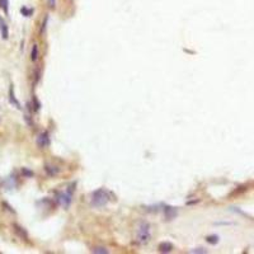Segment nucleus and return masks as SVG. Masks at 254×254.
Instances as JSON below:
<instances>
[{
	"label": "nucleus",
	"mask_w": 254,
	"mask_h": 254,
	"mask_svg": "<svg viewBox=\"0 0 254 254\" xmlns=\"http://www.w3.org/2000/svg\"><path fill=\"white\" fill-rule=\"evenodd\" d=\"M60 202H61V205L65 207V208H67L70 205H71V201H73V188L71 187H69V189H66L64 193H61L60 194Z\"/></svg>",
	"instance_id": "obj_3"
},
{
	"label": "nucleus",
	"mask_w": 254,
	"mask_h": 254,
	"mask_svg": "<svg viewBox=\"0 0 254 254\" xmlns=\"http://www.w3.org/2000/svg\"><path fill=\"white\" fill-rule=\"evenodd\" d=\"M0 6L3 8L5 14L9 13V2H8V0H0Z\"/></svg>",
	"instance_id": "obj_11"
},
{
	"label": "nucleus",
	"mask_w": 254,
	"mask_h": 254,
	"mask_svg": "<svg viewBox=\"0 0 254 254\" xmlns=\"http://www.w3.org/2000/svg\"><path fill=\"white\" fill-rule=\"evenodd\" d=\"M48 6L51 8V9H55V6H56V0H48Z\"/></svg>",
	"instance_id": "obj_18"
},
{
	"label": "nucleus",
	"mask_w": 254,
	"mask_h": 254,
	"mask_svg": "<svg viewBox=\"0 0 254 254\" xmlns=\"http://www.w3.org/2000/svg\"><path fill=\"white\" fill-rule=\"evenodd\" d=\"M191 253H207V250L206 249H202V248H197V249L191 250Z\"/></svg>",
	"instance_id": "obj_17"
},
{
	"label": "nucleus",
	"mask_w": 254,
	"mask_h": 254,
	"mask_svg": "<svg viewBox=\"0 0 254 254\" xmlns=\"http://www.w3.org/2000/svg\"><path fill=\"white\" fill-rule=\"evenodd\" d=\"M24 120H25V122L28 123V126H33V122H32V118H31V114L29 113H25L24 114Z\"/></svg>",
	"instance_id": "obj_15"
},
{
	"label": "nucleus",
	"mask_w": 254,
	"mask_h": 254,
	"mask_svg": "<svg viewBox=\"0 0 254 254\" xmlns=\"http://www.w3.org/2000/svg\"><path fill=\"white\" fill-rule=\"evenodd\" d=\"M33 103H35V109L36 111H39V107H41V103L38 102V99L36 97H33Z\"/></svg>",
	"instance_id": "obj_16"
},
{
	"label": "nucleus",
	"mask_w": 254,
	"mask_h": 254,
	"mask_svg": "<svg viewBox=\"0 0 254 254\" xmlns=\"http://www.w3.org/2000/svg\"><path fill=\"white\" fill-rule=\"evenodd\" d=\"M206 240H207L210 244H216V243L219 241V236H216V235H211V236H207Z\"/></svg>",
	"instance_id": "obj_14"
},
{
	"label": "nucleus",
	"mask_w": 254,
	"mask_h": 254,
	"mask_svg": "<svg viewBox=\"0 0 254 254\" xmlns=\"http://www.w3.org/2000/svg\"><path fill=\"white\" fill-rule=\"evenodd\" d=\"M0 35H2L3 39L9 38V28H8V24L3 21V18H0Z\"/></svg>",
	"instance_id": "obj_5"
},
{
	"label": "nucleus",
	"mask_w": 254,
	"mask_h": 254,
	"mask_svg": "<svg viewBox=\"0 0 254 254\" xmlns=\"http://www.w3.org/2000/svg\"><path fill=\"white\" fill-rule=\"evenodd\" d=\"M21 13L24 15V17H31L32 15V13H33V10L31 9V8H27V6H23L22 9H21Z\"/></svg>",
	"instance_id": "obj_13"
},
{
	"label": "nucleus",
	"mask_w": 254,
	"mask_h": 254,
	"mask_svg": "<svg viewBox=\"0 0 254 254\" xmlns=\"http://www.w3.org/2000/svg\"><path fill=\"white\" fill-rule=\"evenodd\" d=\"M113 198H116V196H113L112 192H109L106 188H99L92 193V206H95V207L106 206Z\"/></svg>",
	"instance_id": "obj_1"
},
{
	"label": "nucleus",
	"mask_w": 254,
	"mask_h": 254,
	"mask_svg": "<svg viewBox=\"0 0 254 254\" xmlns=\"http://www.w3.org/2000/svg\"><path fill=\"white\" fill-rule=\"evenodd\" d=\"M151 239V233H150V225L146 221H142L139 226L137 230V241L140 244H146Z\"/></svg>",
	"instance_id": "obj_2"
},
{
	"label": "nucleus",
	"mask_w": 254,
	"mask_h": 254,
	"mask_svg": "<svg viewBox=\"0 0 254 254\" xmlns=\"http://www.w3.org/2000/svg\"><path fill=\"white\" fill-rule=\"evenodd\" d=\"M14 227H15L17 234H18L19 236H22V238H24V239H28V234L25 233V230L23 227H21L19 225H17V224H14Z\"/></svg>",
	"instance_id": "obj_10"
},
{
	"label": "nucleus",
	"mask_w": 254,
	"mask_h": 254,
	"mask_svg": "<svg viewBox=\"0 0 254 254\" xmlns=\"http://www.w3.org/2000/svg\"><path fill=\"white\" fill-rule=\"evenodd\" d=\"M92 252L95 253V254H107L108 253V250L104 247H95V248H93Z\"/></svg>",
	"instance_id": "obj_12"
},
{
	"label": "nucleus",
	"mask_w": 254,
	"mask_h": 254,
	"mask_svg": "<svg viewBox=\"0 0 254 254\" xmlns=\"http://www.w3.org/2000/svg\"><path fill=\"white\" fill-rule=\"evenodd\" d=\"M173 250V244L170 243H162L159 245V252L160 253H169V252H172Z\"/></svg>",
	"instance_id": "obj_8"
},
{
	"label": "nucleus",
	"mask_w": 254,
	"mask_h": 254,
	"mask_svg": "<svg viewBox=\"0 0 254 254\" xmlns=\"http://www.w3.org/2000/svg\"><path fill=\"white\" fill-rule=\"evenodd\" d=\"M9 102H10V104H13L17 109H21L22 108L21 107V103L18 102V99H17V97L14 94V88H13V85H10V88H9Z\"/></svg>",
	"instance_id": "obj_6"
},
{
	"label": "nucleus",
	"mask_w": 254,
	"mask_h": 254,
	"mask_svg": "<svg viewBox=\"0 0 254 254\" xmlns=\"http://www.w3.org/2000/svg\"><path fill=\"white\" fill-rule=\"evenodd\" d=\"M45 172L47 173L48 177H56L58 174V172H60V169H58L57 166L52 165V164H46L45 165Z\"/></svg>",
	"instance_id": "obj_7"
},
{
	"label": "nucleus",
	"mask_w": 254,
	"mask_h": 254,
	"mask_svg": "<svg viewBox=\"0 0 254 254\" xmlns=\"http://www.w3.org/2000/svg\"><path fill=\"white\" fill-rule=\"evenodd\" d=\"M51 144V139H50V133L47 131H43L38 135L37 137V145L38 148L41 149H45V148H48Z\"/></svg>",
	"instance_id": "obj_4"
},
{
	"label": "nucleus",
	"mask_w": 254,
	"mask_h": 254,
	"mask_svg": "<svg viewBox=\"0 0 254 254\" xmlns=\"http://www.w3.org/2000/svg\"><path fill=\"white\" fill-rule=\"evenodd\" d=\"M37 58H38V46L33 45L32 50H31V60L35 62V61H37Z\"/></svg>",
	"instance_id": "obj_9"
}]
</instances>
